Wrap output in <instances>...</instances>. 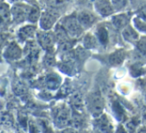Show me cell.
Instances as JSON below:
<instances>
[{
	"mask_svg": "<svg viewBox=\"0 0 146 133\" xmlns=\"http://www.w3.org/2000/svg\"><path fill=\"white\" fill-rule=\"evenodd\" d=\"M9 19L8 6L6 4L0 5V25L6 23Z\"/></svg>",
	"mask_w": 146,
	"mask_h": 133,
	"instance_id": "cell-1",
	"label": "cell"
}]
</instances>
